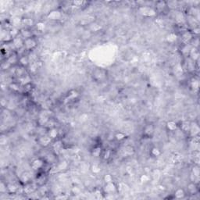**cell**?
Segmentation results:
<instances>
[{
  "mask_svg": "<svg viewBox=\"0 0 200 200\" xmlns=\"http://www.w3.org/2000/svg\"><path fill=\"white\" fill-rule=\"evenodd\" d=\"M36 46V42L33 38L24 39V48L27 50H31Z\"/></svg>",
  "mask_w": 200,
  "mask_h": 200,
  "instance_id": "cell-1",
  "label": "cell"
},
{
  "mask_svg": "<svg viewBox=\"0 0 200 200\" xmlns=\"http://www.w3.org/2000/svg\"><path fill=\"white\" fill-rule=\"evenodd\" d=\"M43 167H44V162L40 159H35L32 163V168L35 170H38L40 169H42Z\"/></svg>",
  "mask_w": 200,
  "mask_h": 200,
  "instance_id": "cell-2",
  "label": "cell"
},
{
  "mask_svg": "<svg viewBox=\"0 0 200 200\" xmlns=\"http://www.w3.org/2000/svg\"><path fill=\"white\" fill-rule=\"evenodd\" d=\"M48 17L51 20H59L61 17V12L58 10H53L48 15Z\"/></svg>",
  "mask_w": 200,
  "mask_h": 200,
  "instance_id": "cell-3",
  "label": "cell"
},
{
  "mask_svg": "<svg viewBox=\"0 0 200 200\" xmlns=\"http://www.w3.org/2000/svg\"><path fill=\"white\" fill-rule=\"evenodd\" d=\"M51 140H52V138L48 135L43 136V137H42L40 138V143L42 145H48V144L51 142Z\"/></svg>",
  "mask_w": 200,
  "mask_h": 200,
  "instance_id": "cell-4",
  "label": "cell"
},
{
  "mask_svg": "<svg viewBox=\"0 0 200 200\" xmlns=\"http://www.w3.org/2000/svg\"><path fill=\"white\" fill-rule=\"evenodd\" d=\"M192 32H189V31H184L183 34H182V38L184 42H188L190 40L192 39Z\"/></svg>",
  "mask_w": 200,
  "mask_h": 200,
  "instance_id": "cell-5",
  "label": "cell"
},
{
  "mask_svg": "<svg viewBox=\"0 0 200 200\" xmlns=\"http://www.w3.org/2000/svg\"><path fill=\"white\" fill-rule=\"evenodd\" d=\"M153 126H147V127H145V131H144V134L146 136H148V137H149L150 135H152L153 134Z\"/></svg>",
  "mask_w": 200,
  "mask_h": 200,
  "instance_id": "cell-6",
  "label": "cell"
},
{
  "mask_svg": "<svg viewBox=\"0 0 200 200\" xmlns=\"http://www.w3.org/2000/svg\"><path fill=\"white\" fill-rule=\"evenodd\" d=\"M102 153V148L99 146H95V147L92 150V155L95 157H99Z\"/></svg>",
  "mask_w": 200,
  "mask_h": 200,
  "instance_id": "cell-7",
  "label": "cell"
},
{
  "mask_svg": "<svg viewBox=\"0 0 200 200\" xmlns=\"http://www.w3.org/2000/svg\"><path fill=\"white\" fill-rule=\"evenodd\" d=\"M190 55H191L192 58V60H199V52L197 49H196V48H193V49H192L191 51H190Z\"/></svg>",
  "mask_w": 200,
  "mask_h": 200,
  "instance_id": "cell-8",
  "label": "cell"
},
{
  "mask_svg": "<svg viewBox=\"0 0 200 200\" xmlns=\"http://www.w3.org/2000/svg\"><path fill=\"white\" fill-rule=\"evenodd\" d=\"M58 135V131L56 128H51L48 131V136L51 138H56Z\"/></svg>",
  "mask_w": 200,
  "mask_h": 200,
  "instance_id": "cell-9",
  "label": "cell"
},
{
  "mask_svg": "<svg viewBox=\"0 0 200 200\" xmlns=\"http://www.w3.org/2000/svg\"><path fill=\"white\" fill-rule=\"evenodd\" d=\"M19 62L21 63L22 66H27L28 64V58L27 57H25L24 56H21V58H19Z\"/></svg>",
  "mask_w": 200,
  "mask_h": 200,
  "instance_id": "cell-10",
  "label": "cell"
},
{
  "mask_svg": "<svg viewBox=\"0 0 200 200\" xmlns=\"http://www.w3.org/2000/svg\"><path fill=\"white\" fill-rule=\"evenodd\" d=\"M166 6H167V2H165L160 1V2H157L156 3V7L157 9H162V8L163 9Z\"/></svg>",
  "mask_w": 200,
  "mask_h": 200,
  "instance_id": "cell-11",
  "label": "cell"
},
{
  "mask_svg": "<svg viewBox=\"0 0 200 200\" xmlns=\"http://www.w3.org/2000/svg\"><path fill=\"white\" fill-rule=\"evenodd\" d=\"M175 196H176L177 198H182L184 196V192L182 189H178L175 192Z\"/></svg>",
  "mask_w": 200,
  "mask_h": 200,
  "instance_id": "cell-12",
  "label": "cell"
},
{
  "mask_svg": "<svg viewBox=\"0 0 200 200\" xmlns=\"http://www.w3.org/2000/svg\"><path fill=\"white\" fill-rule=\"evenodd\" d=\"M167 124H168V125H167L168 128H169L170 131H174V130L176 129V128H177V124H175L174 122L170 121V122H169V123H168Z\"/></svg>",
  "mask_w": 200,
  "mask_h": 200,
  "instance_id": "cell-13",
  "label": "cell"
},
{
  "mask_svg": "<svg viewBox=\"0 0 200 200\" xmlns=\"http://www.w3.org/2000/svg\"><path fill=\"white\" fill-rule=\"evenodd\" d=\"M152 154L154 156H159L160 154V152H159V149L157 148H153L152 149Z\"/></svg>",
  "mask_w": 200,
  "mask_h": 200,
  "instance_id": "cell-14",
  "label": "cell"
},
{
  "mask_svg": "<svg viewBox=\"0 0 200 200\" xmlns=\"http://www.w3.org/2000/svg\"><path fill=\"white\" fill-rule=\"evenodd\" d=\"M111 156V153L110 150H106L105 152L103 153V159H108L110 158V156Z\"/></svg>",
  "mask_w": 200,
  "mask_h": 200,
  "instance_id": "cell-15",
  "label": "cell"
},
{
  "mask_svg": "<svg viewBox=\"0 0 200 200\" xmlns=\"http://www.w3.org/2000/svg\"><path fill=\"white\" fill-rule=\"evenodd\" d=\"M115 138H116V140L121 141V140H123V139L125 138V136H124V134H122V133H118V134H116Z\"/></svg>",
  "mask_w": 200,
  "mask_h": 200,
  "instance_id": "cell-16",
  "label": "cell"
},
{
  "mask_svg": "<svg viewBox=\"0 0 200 200\" xmlns=\"http://www.w3.org/2000/svg\"><path fill=\"white\" fill-rule=\"evenodd\" d=\"M105 180H106V183H110V182H112V178H111V176H110V174L106 175V176L105 177Z\"/></svg>",
  "mask_w": 200,
  "mask_h": 200,
  "instance_id": "cell-17",
  "label": "cell"
},
{
  "mask_svg": "<svg viewBox=\"0 0 200 200\" xmlns=\"http://www.w3.org/2000/svg\"><path fill=\"white\" fill-rule=\"evenodd\" d=\"M83 2H81V1H75V2H73V4H74L75 6H81Z\"/></svg>",
  "mask_w": 200,
  "mask_h": 200,
  "instance_id": "cell-18",
  "label": "cell"
}]
</instances>
